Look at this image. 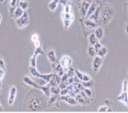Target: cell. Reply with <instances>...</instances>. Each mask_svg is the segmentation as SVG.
I'll list each match as a JSON object with an SVG mask.
<instances>
[{
  "label": "cell",
  "mask_w": 128,
  "mask_h": 113,
  "mask_svg": "<svg viewBox=\"0 0 128 113\" xmlns=\"http://www.w3.org/2000/svg\"><path fill=\"white\" fill-rule=\"evenodd\" d=\"M94 34L96 35V38H98V40H101L102 38H104V27H102V26L96 27V30H95V32H94Z\"/></svg>",
  "instance_id": "e0dca14e"
},
{
  "label": "cell",
  "mask_w": 128,
  "mask_h": 113,
  "mask_svg": "<svg viewBox=\"0 0 128 113\" xmlns=\"http://www.w3.org/2000/svg\"><path fill=\"white\" fill-rule=\"evenodd\" d=\"M0 68L5 70V64H4V61L3 60V59L0 58Z\"/></svg>",
  "instance_id": "f6af8a7d"
},
{
  "label": "cell",
  "mask_w": 128,
  "mask_h": 113,
  "mask_svg": "<svg viewBox=\"0 0 128 113\" xmlns=\"http://www.w3.org/2000/svg\"><path fill=\"white\" fill-rule=\"evenodd\" d=\"M68 82L69 84H73L74 83V77H68Z\"/></svg>",
  "instance_id": "681fc988"
},
{
  "label": "cell",
  "mask_w": 128,
  "mask_h": 113,
  "mask_svg": "<svg viewBox=\"0 0 128 113\" xmlns=\"http://www.w3.org/2000/svg\"><path fill=\"white\" fill-rule=\"evenodd\" d=\"M108 106H104L102 107H100L98 109V112H108Z\"/></svg>",
  "instance_id": "ee69618b"
},
{
  "label": "cell",
  "mask_w": 128,
  "mask_h": 113,
  "mask_svg": "<svg viewBox=\"0 0 128 113\" xmlns=\"http://www.w3.org/2000/svg\"><path fill=\"white\" fill-rule=\"evenodd\" d=\"M68 81H61V83H59V88L61 89H66V88L68 87Z\"/></svg>",
  "instance_id": "e575fe53"
},
{
  "label": "cell",
  "mask_w": 128,
  "mask_h": 113,
  "mask_svg": "<svg viewBox=\"0 0 128 113\" xmlns=\"http://www.w3.org/2000/svg\"><path fill=\"white\" fill-rule=\"evenodd\" d=\"M59 3H61V4H62L63 6H65V5H72L71 2H70L69 0H60Z\"/></svg>",
  "instance_id": "ab89813d"
},
{
  "label": "cell",
  "mask_w": 128,
  "mask_h": 113,
  "mask_svg": "<svg viewBox=\"0 0 128 113\" xmlns=\"http://www.w3.org/2000/svg\"><path fill=\"white\" fill-rule=\"evenodd\" d=\"M87 53H88V55L90 57H95V56H96V50H95V49H94V46L90 45V46L88 47Z\"/></svg>",
  "instance_id": "cb8c5ba5"
},
{
  "label": "cell",
  "mask_w": 128,
  "mask_h": 113,
  "mask_svg": "<svg viewBox=\"0 0 128 113\" xmlns=\"http://www.w3.org/2000/svg\"><path fill=\"white\" fill-rule=\"evenodd\" d=\"M63 21V26H64V29L65 30H68L69 28V26H71V24L73 23V20H62Z\"/></svg>",
  "instance_id": "1f68e13d"
},
{
  "label": "cell",
  "mask_w": 128,
  "mask_h": 113,
  "mask_svg": "<svg viewBox=\"0 0 128 113\" xmlns=\"http://www.w3.org/2000/svg\"><path fill=\"white\" fill-rule=\"evenodd\" d=\"M102 64V58L96 55L94 57L93 62H92V70H93L94 72H98L99 69L101 68Z\"/></svg>",
  "instance_id": "5b68a950"
},
{
  "label": "cell",
  "mask_w": 128,
  "mask_h": 113,
  "mask_svg": "<svg viewBox=\"0 0 128 113\" xmlns=\"http://www.w3.org/2000/svg\"><path fill=\"white\" fill-rule=\"evenodd\" d=\"M41 105H42V99L38 95L34 94V96L30 98L29 102L28 104V110L32 111V112H36V111L40 110Z\"/></svg>",
  "instance_id": "7a4b0ae2"
},
{
  "label": "cell",
  "mask_w": 128,
  "mask_h": 113,
  "mask_svg": "<svg viewBox=\"0 0 128 113\" xmlns=\"http://www.w3.org/2000/svg\"><path fill=\"white\" fill-rule=\"evenodd\" d=\"M82 84L84 85V88H88V89H90L92 86L94 85V82L92 81V79L90 81H87V82H82Z\"/></svg>",
  "instance_id": "4dcf8cb0"
},
{
  "label": "cell",
  "mask_w": 128,
  "mask_h": 113,
  "mask_svg": "<svg viewBox=\"0 0 128 113\" xmlns=\"http://www.w3.org/2000/svg\"><path fill=\"white\" fill-rule=\"evenodd\" d=\"M24 11H25V10L22 9V8H20L19 6H17L16 10H15V12H14V15H13V17H12V18H15L16 20L18 19V18L20 17V16L23 15Z\"/></svg>",
  "instance_id": "d6986e66"
},
{
  "label": "cell",
  "mask_w": 128,
  "mask_h": 113,
  "mask_svg": "<svg viewBox=\"0 0 128 113\" xmlns=\"http://www.w3.org/2000/svg\"><path fill=\"white\" fill-rule=\"evenodd\" d=\"M34 55H36V56H38V55H44V51H43V48L42 46H40V47H37V48H35V51H34Z\"/></svg>",
  "instance_id": "f1b7e54d"
},
{
  "label": "cell",
  "mask_w": 128,
  "mask_h": 113,
  "mask_svg": "<svg viewBox=\"0 0 128 113\" xmlns=\"http://www.w3.org/2000/svg\"><path fill=\"white\" fill-rule=\"evenodd\" d=\"M35 81H36V83H38L40 86H44V85H46V84L48 83V82L47 81H45V80L42 79V78H38V77L35 80Z\"/></svg>",
  "instance_id": "d6a6232c"
},
{
  "label": "cell",
  "mask_w": 128,
  "mask_h": 113,
  "mask_svg": "<svg viewBox=\"0 0 128 113\" xmlns=\"http://www.w3.org/2000/svg\"><path fill=\"white\" fill-rule=\"evenodd\" d=\"M75 76L80 80V81H81V80H82V77H83V73L80 72L79 70H75Z\"/></svg>",
  "instance_id": "60d3db41"
},
{
  "label": "cell",
  "mask_w": 128,
  "mask_h": 113,
  "mask_svg": "<svg viewBox=\"0 0 128 113\" xmlns=\"http://www.w3.org/2000/svg\"><path fill=\"white\" fill-rule=\"evenodd\" d=\"M88 41H89V45H92V46H94L95 44L98 41V39L96 38V35L94 33H92L89 35L88 37Z\"/></svg>",
  "instance_id": "7402d4cb"
},
{
  "label": "cell",
  "mask_w": 128,
  "mask_h": 113,
  "mask_svg": "<svg viewBox=\"0 0 128 113\" xmlns=\"http://www.w3.org/2000/svg\"><path fill=\"white\" fill-rule=\"evenodd\" d=\"M68 94V90L66 88V89H61V92H60V95H67Z\"/></svg>",
  "instance_id": "7bdbcfd3"
},
{
  "label": "cell",
  "mask_w": 128,
  "mask_h": 113,
  "mask_svg": "<svg viewBox=\"0 0 128 113\" xmlns=\"http://www.w3.org/2000/svg\"><path fill=\"white\" fill-rule=\"evenodd\" d=\"M127 90H128V81L127 80H124L122 91H127Z\"/></svg>",
  "instance_id": "b9f144b4"
},
{
  "label": "cell",
  "mask_w": 128,
  "mask_h": 113,
  "mask_svg": "<svg viewBox=\"0 0 128 113\" xmlns=\"http://www.w3.org/2000/svg\"><path fill=\"white\" fill-rule=\"evenodd\" d=\"M100 14H101V7L100 6H98V8H96V10L94 11V13H92L87 19L93 20L95 22H98L99 18H100Z\"/></svg>",
  "instance_id": "8fae6325"
},
{
  "label": "cell",
  "mask_w": 128,
  "mask_h": 113,
  "mask_svg": "<svg viewBox=\"0 0 128 113\" xmlns=\"http://www.w3.org/2000/svg\"><path fill=\"white\" fill-rule=\"evenodd\" d=\"M107 53H108V49L106 48V47H102V49H100V50L98 51L96 54H98V56L102 57V58H104L107 55Z\"/></svg>",
  "instance_id": "d4e9b609"
},
{
  "label": "cell",
  "mask_w": 128,
  "mask_h": 113,
  "mask_svg": "<svg viewBox=\"0 0 128 113\" xmlns=\"http://www.w3.org/2000/svg\"><path fill=\"white\" fill-rule=\"evenodd\" d=\"M84 93L86 94V95H87L89 98H92V90H90V89H88V88H84Z\"/></svg>",
  "instance_id": "f35d334b"
},
{
  "label": "cell",
  "mask_w": 128,
  "mask_h": 113,
  "mask_svg": "<svg viewBox=\"0 0 128 113\" xmlns=\"http://www.w3.org/2000/svg\"><path fill=\"white\" fill-rule=\"evenodd\" d=\"M52 70H53V72L57 74V75H59V76H61V77L63 75L64 73H65L64 72L63 67L61 65L60 62L58 63L57 61L55 63H52Z\"/></svg>",
  "instance_id": "52a82bcc"
},
{
  "label": "cell",
  "mask_w": 128,
  "mask_h": 113,
  "mask_svg": "<svg viewBox=\"0 0 128 113\" xmlns=\"http://www.w3.org/2000/svg\"><path fill=\"white\" fill-rule=\"evenodd\" d=\"M117 100L119 101L122 102L124 105H126L128 106V92L127 91H122V93L120 94V95H119L117 97Z\"/></svg>",
  "instance_id": "4fadbf2b"
},
{
  "label": "cell",
  "mask_w": 128,
  "mask_h": 113,
  "mask_svg": "<svg viewBox=\"0 0 128 113\" xmlns=\"http://www.w3.org/2000/svg\"><path fill=\"white\" fill-rule=\"evenodd\" d=\"M59 1L60 0H52V1H50L49 3V9L51 10V11H55L56 9L57 8V5H58L59 3Z\"/></svg>",
  "instance_id": "603a6c76"
},
{
  "label": "cell",
  "mask_w": 128,
  "mask_h": 113,
  "mask_svg": "<svg viewBox=\"0 0 128 113\" xmlns=\"http://www.w3.org/2000/svg\"><path fill=\"white\" fill-rule=\"evenodd\" d=\"M4 70L0 68V80H3L4 77Z\"/></svg>",
  "instance_id": "bcb514c9"
},
{
  "label": "cell",
  "mask_w": 128,
  "mask_h": 113,
  "mask_svg": "<svg viewBox=\"0 0 128 113\" xmlns=\"http://www.w3.org/2000/svg\"><path fill=\"white\" fill-rule=\"evenodd\" d=\"M84 25L87 29H93V28L96 27V22L93 21V20L90 19H86L84 20Z\"/></svg>",
  "instance_id": "2e32d148"
},
{
  "label": "cell",
  "mask_w": 128,
  "mask_h": 113,
  "mask_svg": "<svg viewBox=\"0 0 128 113\" xmlns=\"http://www.w3.org/2000/svg\"><path fill=\"white\" fill-rule=\"evenodd\" d=\"M4 0H0V3H4Z\"/></svg>",
  "instance_id": "6f0895ef"
},
{
  "label": "cell",
  "mask_w": 128,
  "mask_h": 113,
  "mask_svg": "<svg viewBox=\"0 0 128 113\" xmlns=\"http://www.w3.org/2000/svg\"><path fill=\"white\" fill-rule=\"evenodd\" d=\"M96 8H98V4H96V3H90V7H89V9H88L87 14H86V17H84V18H88L89 16H90V15H92V13H94V11H95V10H96Z\"/></svg>",
  "instance_id": "44dd1931"
},
{
  "label": "cell",
  "mask_w": 128,
  "mask_h": 113,
  "mask_svg": "<svg viewBox=\"0 0 128 113\" xmlns=\"http://www.w3.org/2000/svg\"><path fill=\"white\" fill-rule=\"evenodd\" d=\"M16 94H17V89L15 86H12L11 89L10 90V94H9V100H8V104L9 105H13L15 102L16 97Z\"/></svg>",
  "instance_id": "9c48e42d"
},
{
  "label": "cell",
  "mask_w": 128,
  "mask_h": 113,
  "mask_svg": "<svg viewBox=\"0 0 128 113\" xmlns=\"http://www.w3.org/2000/svg\"><path fill=\"white\" fill-rule=\"evenodd\" d=\"M40 90H41L46 96H50V86L48 83H47L46 85L40 86Z\"/></svg>",
  "instance_id": "ffe728a7"
},
{
  "label": "cell",
  "mask_w": 128,
  "mask_h": 113,
  "mask_svg": "<svg viewBox=\"0 0 128 113\" xmlns=\"http://www.w3.org/2000/svg\"><path fill=\"white\" fill-rule=\"evenodd\" d=\"M75 100H76V101H77V103L81 105V106H86V105L90 104V100L84 99L83 96H81L80 94H78L77 95L75 96Z\"/></svg>",
  "instance_id": "9a60e30c"
},
{
  "label": "cell",
  "mask_w": 128,
  "mask_h": 113,
  "mask_svg": "<svg viewBox=\"0 0 128 113\" xmlns=\"http://www.w3.org/2000/svg\"><path fill=\"white\" fill-rule=\"evenodd\" d=\"M61 89L59 86H52L50 87V94H60Z\"/></svg>",
  "instance_id": "4316f807"
},
{
  "label": "cell",
  "mask_w": 128,
  "mask_h": 113,
  "mask_svg": "<svg viewBox=\"0 0 128 113\" xmlns=\"http://www.w3.org/2000/svg\"><path fill=\"white\" fill-rule=\"evenodd\" d=\"M114 15V9L110 5H105L104 9L101 8L100 20L102 25H108Z\"/></svg>",
  "instance_id": "6da1fadb"
},
{
  "label": "cell",
  "mask_w": 128,
  "mask_h": 113,
  "mask_svg": "<svg viewBox=\"0 0 128 113\" xmlns=\"http://www.w3.org/2000/svg\"><path fill=\"white\" fill-rule=\"evenodd\" d=\"M0 112H3V107H2V105L0 104Z\"/></svg>",
  "instance_id": "f5cc1de1"
},
{
  "label": "cell",
  "mask_w": 128,
  "mask_h": 113,
  "mask_svg": "<svg viewBox=\"0 0 128 113\" xmlns=\"http://www.w3.org/2000/svg\"><path fill=\"white\" fill-rule=\"evenodd\" d=\"M47 58H48L49 61L52 64V63H55L57 61V59H56V53L53 49H50L47 53Z\"/></svg>",
  "instance_id": "5bb4252c"
},
{
  "label": "cell",
  "mask_w": 128,
  "mask_h": 113,
  "mask_svg": "<svg viewBox=\"0 0 128 113\" xmlns=\"http://www.w3.org/2000/svg\"><path fill=\"white\" fill-rule=\"evenodd\" d=\"M61 79H62L61 76L54 73V76H53L52 78L50 79V81L48 83V84L50 87H52V86H58L59 83H61Z\"/></svg>",
  "instance_id": "7c38bea8"
},
{
  "label": "cell",
  "mask_w": 128,
  "mask_h": 113,
  "mask_svg": "<svg viewBox=\"0 0 128 113\" xmlns=\"http://www.w3.org/2000/svg\"><path fill=\"white\" fill-rule=\"evenodd\" d=\"M84 1L87 2V3H93V0H84Z\"/></svg>",
  "instance_id": "816d5d0a"
},
{
  "label": "cell",
  "mask_w": 128,
  "mask_h": 113,
  "mask_svg": "<svg viewBox=\"0 0 128 113\" xmlns=\"http://www.w3.org/2000/svg\"><path fill=\"white\" fill-rule=\"evenodd\" d=\"M63 7H64L63 12H65V13H71V12H73V10H72V5H65Z\"/></svg>",
  "instance_id": "8d00e7d4"
},
{
  "label": "cell",
  "mask_w": 128,
  "mask_h": 113,
  "mask_svg": "<svg viewBox=\"0 0 128 113\" xmlns=\"http://www.w3.org/2000/svg\"><path fill=\"white\" fill-rule=\"evenodd\" d=\"M72 62H73V61H72V58L70 56H68V55H64V56L62 57L61 60H60V64L63 67L64 72H67L68 69L71 66Z\"/></svg>",
  "instance_id": "277c9868"
},
{
  "label": "cell",
  "mask_w": 128,
  "mask_h": 113,
  "mask_svg": "<svg viewBox=\"0 0 128 113\" xmlns=\"http://www.w3.org/2000/svg\"><path fill=\"white\" fill-rule=\"evenodd\" d=\"M30 65L32 67H36L37 65V56L36 55H32L30 58Z\"/></svg>",
  "instance_id": "f546056e"
},
{
  "label": "cell",
  "mask_w": 128,
  "mask_h": 113,
  "mask_svg": "<svg viewBox=\"0 0 128 113\" xmlns=\"http://www.w3.org/2000/svg\"><path fill=\"white\" fill-rule=\"evenodd\" d=\"M57 100H60L59 94H50V105L53 104L54 102H56Z\"/></svg>",
  "instance_id": "83f0119b"
},
{
  "label": "cell",
  "mask_w": 128,
  "mask_h": 113,
  "mask_svg": "<svg viewBox=\"0 0 128 113\" xmlns=\"http://www.w3.org/2000/svg\"><path fill=\"white\" fill-rule=\"evenodd\" d=\"M82 1H84V0H77V2H78V3H81Z\"/></svg>",
  "instance_id": "11a10c76"
},
{
  "label": "cell",
  "mask_w": 128,
  "mask_h": 113,
  "mask_svg": "<svg viewBox=\"0 0 128 113\" xmlns=\"http://www.w3.org/2000/svg\"><path fill=\"white\" fill-rule=\"evenodd\" d=\"M29 23H30V18H29V15H28V12H26V10L24 11L23 15L18 18V19L16 20V26H17L18 28H20V29L26 27Z\"/></svg>",
  "instance_id": "3957f363"
},
{
  "label": "cell",
  "mask_w": 128,
  "mask_h": 113,
  "mask_svg": "<svg viewBox=\"0 0 128 113\" xmlns=\"http://www.w3.org/2000/svg\"><path fill=\"white\" fill-rule=\"evenodd\" d=\"M20 8H22L23 10H26L28 9V7H29V3L26 1H20L19 2V4H18Z\"/></svg>",
  "instance_id": "484cf974"
},
{
  "label": "cell",
  "mask_w": 128,
  "mask_h": 113,
  "mask_svg": "<svg viewBox=\"0 0 128 113\" xmlns=\"http://www.w3.org/2000/svg\"><path fill=\"white\" fill-rule=\"evenodd\" d=\"M92 79V77H90L89 75L86 73H83V77H82V82H87V81H90V80Z\"/></svg>",
  "instance_id": "74e56055"
},
{
  "label": "cell",
  "mask_w": 128,
  "mask_h": 113,
  "mask_svg": "<svg viewBox=\"0 0 128 113\" xmlns=\"http://www.w3.org/2000/svg\"><path fill=\"white\" fill-rule=\"evenodd\" d=\"M126 33L128 35V23H126Z\"/></svg>",
  "instance_id": "f907efd6"
},
{
  "label": "cell",
  "mask_w": 128,
  "mask_h": 113,
  "mask_svg": "<svg viewBox=\"0 0 128 113\" xmlns=\"http://www.w3.org/2000/svg\"><path fill=\"white\" fill-rule=\"evenodd\" d=\"M1 20H2V15L0 14V22H1Z\"/></svg>",
  "instance_id": "9f6ffc18"
},
{
  "label": "cell",
  "mask_w": 128,
  "mask_h": 113,
  "mask_svg": "<svg viewBox=\"0 0 128 113\" xmlns=\"http://www.w3.org/2000/svg\"><path fill=\"white\" fill-rule=\"evenodd\" d=\"M22 80H23V83L25 84H26V85L32 86V87H34L37 89H40V86L36 83V81H34V80L32 78H30V77L26 76V77H24L23 78H22Z\"/></svg>",
  "instance_id": "30bf717a"
},
{
  "label": "cell",
  "mask_w": 128,
  "mask_h": 113,
  "mask_svg": "<svg viewBox=\"0 0 128 113\" xmlns=\"http://www.w3.org/2000/svg\"><path fill=\"white\" fill-rule=\"evenodd\" d=\"M2 80H0V89H1V88H2Z\"/></svg>",
  "instance_id": "db71d44e"
},
{
  "label": "cell",
  "mask_w": 128,
  "mask_h": 113,
  "mask_svg": "<svg viewBox=\"0 0 128 113\" xmlns=\"http://www.w3.org/2000/svg\"><path fill=\"white\" fill-rule=\"evenodd\" d=\"M60 100H62V101L66 102L68 105H71V106H75V105H78L77 101H76L75 98L70 96L69 94H67V95H61L60 96Z\"/></svg>",
  "instance_id": "8992f818"
},
{
  "label": "cell",
  "mask_w": 128,
  "mask_h": 113,
  "mask_svg": "<svg viewBox=\"0 0 128 113\" xmlns=\"http://www.w3.org/2000/svg\"><path fill=\"white\" fill-rule=\"evenodd\" d=\"M66 73H68V77H74V75H75V70H74L73 67L72 66H70L68 69V71H67V72Z\"/></svg>",
  "instance_id": "836d02e7"
},
{
  "label": "cell",
  "mask_w": 128,
  "mask_h": 113,
  "mask_svg": "<svg viewBox=\"0 0 128 113\" xmlns=\"http://www.w3.org/2000/svg\"><path fill=\"white\" fill-rule=\"evenodd\" d=\"M34 44L35 48H37V47H40V46H41V42H40V38H38V40L34 41Z\"/></svg>",
  "instance_id": "7dc6e473"
},
{
  "label": "cell",
  "mask_w": 128,
  "mask_h": 113,
  "mask_svg": "<svg viewBox=\"0 0 128 113\" xmlns=\"http://www.w3.org/2000/svg\"><path fill=\"white\" fill-rule=\"evenodd\" d=\"M62 20H74V12H71V13H65V12H62Z\"/></svg>",
  "instance_id": "ac0fdd59"
},
{
  "label": "cell",
  "mask_w": 128,
  "mask_h": 113,
  "mask_svg": "<svg viewBox=\"0 0 128 113\" xmlns=\"http://www.w3.org/2000/svg\"><path fill=\"white\" fill-rule=\"evenodd\" d=\"M102 44H101V43H99L98 41L94 45V49H95V50H96V53H98V51L100 50V49H102Z\"/></svg>",
  "instance_id": "d590c367"
},
{
  "label": "cell",
  "mask_w": 128,
  "mask_h": 113,
  "mask_svg": "<svg viewBox=\"0 0 128 113\" xmlns=\"http://www.w3.org/2000/svg\"><path fill=\"white\" fill-rule=\"evenodd\" d=\"M38 39V34L34 33V34L32 35V42H34V41H36Z\"/></svg>",
  "instance_id": "c3c4849f"
},
{
  "label": "cell",
  "mask_w": 128,
  "mask_h": 113,
  "mask_svg": "<svg viewBox=\"0 0 128 113\" xmlns=\"http://www.w3.org/2000/svg\"><path fill=\"white\" fill-rule=\"evenodd\" d=\"M90 5V3H89L86 1L81 2V4H80V16H81V17H86Z\"/></svg>",
  "instance_id": "ba28073f"
}]
</instances>
